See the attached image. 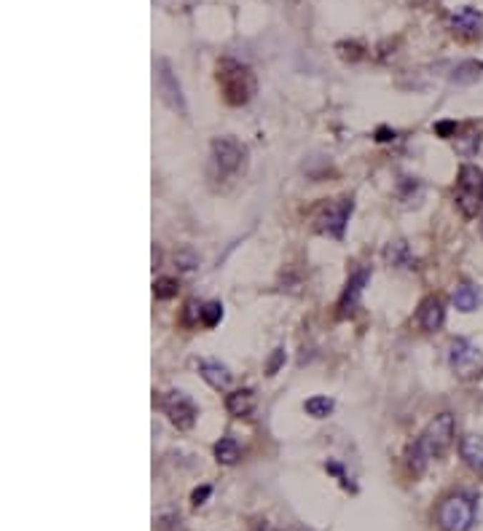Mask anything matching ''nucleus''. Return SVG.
Here are the masks:
<instances>
[{"mask_svg": "<svg viewBox=\"0 0 483 531\" xmlns=\"http://www.w3.org/2000/svg\"><path fill=\"white\" fill-rule=\"evenodd\" d=\"M459 454L464 465L472 467L475 472H483V438L478 435H467L459 440Z\"/></svg>", "mask_w": 483, "mask_h": 531, "instance_id": "16", "label": "nucleus"}, {"mask_svg": "<svg viewBox=\"0 0 483 531\" xmlns=\"http://www.w3.org/2000/svg\"><path fill=\"white\" fill-rule=\"evenodd\" d=\"M218 84L229 105H247L255 94V78L250 67L236 59H223L218 65Z\"/></svg>", "mask_w": 483, "mask_h": 531, "instance_id": "2", "label": "nucleus"}, {"mask_svg": "<svg viewBox=\"0 0 483 531\" xmlns=\"http://www.w3.org/2000/svg\"><path fill=\"white\" fill-rule=\"evenodd\" d=\"M384 261L389 266H397V268H414V266H417L414 255H411V247H408L403 239H400V242H389V244H387Z\"/></svg>", "mask_w": 483, "mask_h": 531, "instance_id": "18", "label": "nucleus"}, {"mask_svg": "<svg viewBox=\"0 0 483 531\" xmlns=\"http://www.w3.org/2000/svg\"><path fill=\"white\" fill-rule=\"evenodd\" d=\"M175 266H177V268H183V271H191V268H196V266H199V255L186 247V250L175 253Z\"/></svg>", "mask_w": 483, "mask_h": 531, "instance_id": "23", "label": "nucleus"}, {"mask_svg": "<svg viewBox=\"0 0 483 531\" xmlns=\"http://www.w3.org/2000/svg\"><path fill=\"white\" fill-rule=\"evenodd\" d=\"M376 140H379V143H389V140H395V132H392V129H387V126H379Z\"/></svg>", "mask_w": 483, "mask_h": 531, "instance_id": "30", "label": "nucleus"}, {"mask_svg": "<svg viewBox=\"0 0 483 531\" xmlns=\"http://www.w3.org/2000/svg\"><path fill=\"white\" fill-rule=\"evenodd\" d=\"M304 408H307L309 416H314V419H325V416H330V410H333V400L330 398H309L307 403H304Z\"/></svg>", "mask_w": 483, "mask_h": 531, "instance_id": "20", "label": "nucleus"}, {"mask_svg": "<svg viewBox=\"0 0 483 531\" xmlns=\"http://www.w3.org/2000/svg\"><path fill=\"white\" fill-rule=\"evenodd\" d=\"M161 410L169 416V421L175 424L177 430H191L199 419V408L194 405V400L183 395V392H177V389L166 392L161 398Z\"/></svg>", "mask_w": 483, "mask_h": 531, "instance_id": "6", "label": "nucleus"}, {"mask_svg": "<svg viewBox=\"0 0 483 531\" xmlns=\"http://www.w3.org/2000/svg\"><path fill=\"white\" fill-rule=\"evenodd\" d=\"M451 300H454V306L459 311H464V314H470V311H475L478 306L483 303V293L478 285H470V282H462L459 288L454 290V295H451Z\"/></svg>", "mask_w": 483, "mask_h": 531, "instance_id": "14", "label": "nucleus"}, {"mask_svg": "<svg viewBox=\"0 0 483 531\" xmlns=\"http://www.w3.org/2000/svg\"><path fill=\"white\" fill-rule=\"evenodd\" d=\"M156 88H159L161 100L172 111L186 116L188 108H186V97H183V88H180V81L175 78V73H172V67H169L166 59H159V65H156Z\"/></svg>", "mask_w": 483, "mask_h": 531, "instance_id": "7", "label": "nucleus"}, {"mask_svg": "<svg viewBox=\"0 0 483 531\" xmlns=\"http://www.w3.org/2000/svg\"><path fill=\"white\" fill-rule=\"evenodd\" d=\"M417 322L422 325V330L427 333H435L443 328L446 322V309H443V300L438 295H429L419 303V311H417Z\"/></svg>", "mask_w": 483, "mask_h": 531, "instance_id": "11", "label": "nucleus"}, {"mask_svg": "<svg viewBox=\"0 0 483 531\" xmlns=\"http://www.w3.org/2000/svg\"><path fill=\"white\" fill-rule=\"evenodd\" d=\"M244 161V148L234 137H218L212 140V164L220 169V175L236 172Z\"/></svg>", "mask_w": 483, "mask_h": 531, "instance_id": "9", "label": "nucleus"}, {"mask_svg": "<svg viewBox=\"0 0 483 531\" xmlns=\"http://www.w3.org/2000/svg\"><path fill=\"white\" fill-rule=\"evenodd\" d=\"M483 76V62L478 59H464L459 65L451 67V84H459V86H470L478 78Z\"/></svg>", "mask_w": 483, "mask_h": 531, "instance_id": "17", "label": "nucleus"}, {"mask_svg": "<svg viewBox=\"0 0 483 531\" xmlns=\"http://www.w3.org/2000/svg\"><path fill=\"white\" fill-rule=\"evenodd\" d=\"M201 322V306H199L196 300H188L186 303V311H183V325H199Z\"/></svg>", "mask_w": 483, "mask_h": 531, "instance_id": "25", "label": "nucleus"}, {"mask_svg": "<svg viewBox=\"0 0 483 531\" xmlns=\"http://www.w3.org/2000/svg\"><path fill=\"white\" fill-rule=\"evenodd\" d=\"M449 365L459 378H475L483 370V352L467 338H454L449 343Z\"/></svg>", "mask_w": 483, "mask_h": 531, "instance_id": "5", "label": "nucleus"}, {"mask_svg": "<svg viewBox=\"0 0 483 531\" xmlns=\"http://www.w3.org/2000/svg\"><path fill=\"white\" fill-rule=\"evenodd\" d=\"M457 207H459L467 218L478 215L483 207V172L478 166L464 164L457 177Z\"/></svg>", "mask_w": 483, "mask_h": 531, "instance_id": "4", "label": "nucleus"}, {"mask_svg": "<svg viewBox=\"0 0 483 531\" xmlns=\"http://www.w3.org/2000/svg\"><path fill=\"white\" fill-rule=\"evenodd\" d=\"M368 277H371L368 268H360V271H354L349 277V282H347V288H344L341 300H339L341 314H352V311H354V306H357V300H360V295H362V290L368 285Z\"/></svg>", "mask_w": 483, "mask_h": 531, "instance_id": "12", "label": "nucleus"}, {"mask_svg": "<svg viewBox=\"0 0 483 531\" xmlns=\"http://www.w3.org/2000/svg\"><path fill=\"white\" fill-rule=\"evenodd\" d=\"M226 410L236 419H244L255 410V392L253 389H236L226 398Z\"/></svg>", "mask_w": 483, "mask_h": 531, "instance_id": "15", "label": "nucleus"}, {"mask_svg": "<svg viewBox=\"0 0 483 531\" xmlns=\"http://www.w3.org/2000/svg\"><path fill=\"white\" fill-rule=\"evenodd\" d=\"M457 121H440V123H435V132L440 134V137H457Z\"/></svg>", "mask_w": 483, "mask_h": 531, "instance_id": "28", "label": "nucleus"}, {"mask_svg": "<svg viewBox=\"0 0 483 531\" xmlns=\"http://www.w3.org/2000/svg\"><path fill=\"white\" fill-rule=\"evenodd\" d=\"M220 320H223V306H220L218 300H209V303H204V306H201V325L215 328Z\"/></svg>", "mask_w": 483, "mask_h": 531, "instance_id": "22", "label": "nucleus"}, {"mask_svg": "<svg viewBox=\"0 0 483 531\" xmlns=\"http://www.w3.org/2000/svg\"><path fill=\"white\" fill-rule=\"evenodd\" d=\"M199 376L207 381L212 389H229L231 387V370L226 365H220L218 360H199Z\"/></svg>", "mask_w": 483, "mask_h": 531, "instance_id": "13", "label": "nucleus"}, {"mask_svg": "<svg viewBox=\"0 0 483 531\" xmlns=\"http://www.w3.org/2000/svg\"><path fill=\"white\" fill-rule=\"evenodd\" d=\"M481 236H483V221H481Z\"/></svg>", "mask_w": 483, "mask_h": 531, "instance_id": "31", "label": "nucleus"}, {"mask_svg": "<svg viewBox=\"0 0 483 531\" xmlns=\"http://www.w3.org/2000/svg\"><path fill=\"white\" fill-rule=\"evenodd\" d=\"M177 290H180V285H177V279L172 277H159L154 282V295L159 300H169L177 295Z\"/></svg>", "mask_w": 483, "mask_h": 531, "instance_id": "21", "label": "nucleus"}, {"mask_svg": "<svg viewBox=\"0 0 483 531\" xmlns=\"http://www.w3.org/2000/svg\"><path fill=\"white\" fill-rule=\"evenodd\" d=\"M349 215H352V201L344 199V201H336V204H328L325 210L319 212L317 231L325 233V236H333V239H344Z\"/></svg>", "mask_w": 483, "mask_h": 531, "instance_id": "8", "label": "nucleus"}, {"mask_svg": "<svg viewBox=\"0 0 483 531\" xmlns=\"http://www.w3.org/2000/svg\"><path fill=\"white\" fill-rule=\"evenodd\" d=\"M282 365H285V349H274L272 357H269V363H266V376H274Z\"/></svg>", "mask_w": 483, "mask_h": 531, "instance_id": "26", "label": "nucleus"}, {"mask_svg": "<svg viewBox=\"0 0 483 531\" xmlns=\"http://www.w3.org/2000/svg\"><path fill=\"white\" fill-rule=\"evenodd\" d=\"M475 523V502L467 494H451L440 502L438 526L443 531H470Z\"/></svg>", "mask_w": 483, "mask_h": 531, "instance_id": "3", "label": "nucleus"}, {"mask_svg": "<svg viewBox=\"0 0 483 531\" xmlns=\"http://www.w3.org/2000/svg\"><path fill=\"white\" fill-rule=\"evenodd\" d=\"M325 470H328V472H333V475L339 477L341 486H344V488H352V491H354V486L349 483V477H347V472L341 470V465H336V462H328V465H325Z\"/></svg>", "mask_w": 483, "mask_h": 531, "instance_id": "27", "label": "nucleus"}, {"mask_svg": "<svg viewBox=\"0 0 483 531\" xmlns=\"http://www.w3.org/2000/svg\"><path fill=\"white\" fill-rule=\"evenodd\" d=\"M215 459L220 465H236L239 462V445L234 438H220L215 442Z\"/></svg>", "mask_w": 483, "mask_h": 531, "instance_id": "19", "label": "nucleus"}, {"mask_svg": "<svg viewBox=\"0 0 483 531\" xmlns=\"http://www.w3.org/2000/svg\"><path fill=\"white\" fill-rule=\"evenodd\" d=\"M209 494H212V488H209V486H201V488H196V491L191 494V502H194V505L199 507V505H204V502H207Z\"/></svg>", "mask_w": 483, "mask_h": 531, "instance_id": "29", "label": "nucleus"}, {"mask_svg": "<svg viewBox=\"0 0 483 531\" xmlns=\"http://www.w3.org/2000/svg\"><path fill=\"white\" fill-rule=\"evenodd\" d=\"M454 430H457V424H454L451 413H438L435 419L429 421L427 430L422 432V438L411 448V467H414L417 475L424 472L429 459H438V456L449 451L451 442H454Z\"/></svg>", "mask_w": 483, "mask_h": 531, "instance_id": "1", "label": "nucleus"}, {"mask_svg": "<svg viewBox=\"0 0 483 531\" xmlns=\"http://www.w3.org/2000/svg\"><path fill=\"white\" fill-rule=\"evenodd\" d=\"M336 49H339L341 59H349V62H357V59L365 56V49L360 44H339Z\"/></svg>", "mask_w": 483, "mask_h": 531, "instance_id": "24", "label": "nucleus"}, {"mask_svg": "<svg viewBox=\"0 0 483 531\" xmlns=\"http://www.w3.org/2000/svg\"><path fill=\"white\" fill-rule=\"evenodd\" d=\"M449 27L462 38H475L483 30V16L481 11H475L470 6H462L449 16Z\"/></svg>", "mask_w": 483, "mask_h": 531, "instance_id": "10", "label": "nucleus"}]
</instances>
